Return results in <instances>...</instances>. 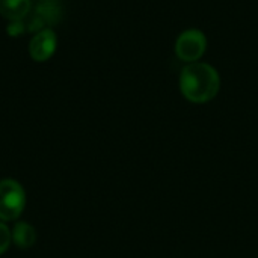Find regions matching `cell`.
Returning a JSON list of instances; mask_svg holds the SVG:
<instances>
[{
	"label": "cell",
	"instance_id": "6da1fadb",
	"mask_svg": "<svg viewBox=\"0 0 258 258\" xmlns=\"http://www.w3.org/2000/svg\"><path fill=\"white\" fill-rule=\"evenodd\" d=\"M221 88V77L215 67L206 62H194L180 74V89L190 103H207L216 97Z\"/></svg>",
	"mask_w": 258,
	"mask_h": 258
},
{
	"label": "cell",
	"instance_id": "7a4b0ae2",
	"mask_svg": "<svg viewBox=\"0 0 258 258\" xmlns=\"http://www.w3.org/2000/svg\"><path fill=\"white\" fill-rule=\"evenodd\" d=\"M62 15L63 6L60 0H35L30 14L24 18L26 29L30 33L53 29V26L62 21Z\"/></svg>",
	"mask_w": 258,
	"mask_h": 258
},
{
	"label": "cell",
	"instance_id": "3957f363",
	"mask_svg": "<svg viewBox=\"0 0 258 258\" xmlns=\"http://www.w3.org/2000/svg\"><path fill=\"white\" fill-rule=\"evenodd\" d=\"M26 207V192L23 186L12 180H0V221L9 222L21 216Z\"/></svg>",
	"mask_w": 258,
	"mask_h": 258
},
{
	"label": "cell",
	"instance_id": "277c9868",
	"mask_svg": "<svg viewBox=\"0 0 258 258\" xmlns=\"http://www.w3.org/2000/svg\"><path fill=\"white\" fill-rule=\"evenodd\" d=\"M207 47L206 35L198 29H189L178 35L175 41V54L186 63L200 62Z\"/></svg>",
	"mask_w": 258,
	"mask_h": 258
},
{
	"label": "cell",
	"instance_id": "5b68a950",
	"mask_svg": "<svg viewBox=\"0 0 258 258\" xmlns=\"http://www.w3.org/2000/svg\"><path fill=\"white\" fill-rule=\"evenodd\" d=\"M57 36L53 29H44L35 33L29 42V54L35 62H47L56 51Z\"/></svg>",
	"mask_w": 258,
	"mask_h": 258
},
{
	"label": "cell",
	"instance_id": "8992f818",
	"mask_svg": "<svg viewBox=\"0 0 258 258\" xmlns=\"http://www.w3.org/2000/svg\"><path fill=\"white\" fill-rule=\"evenodd\" d=\"M32 0H0V15L8 21L24 20L32 11Z\"/></svg>",
	"mask_w": 258,
	"mask_h": 258
},
{
	"label": "cell",
	"instance_id": "52a82bcc",
	"mask_svg": "<svg viewBox=\"0 0 258 258\" xmlns=\"http://www.w3.org/2000/svg\"><path fill=\"white\" fill-rule=\"evenodd\" d=\"M11 233H12V242L21 249L32 248L36 242V231L27 222H17Z\"/></svg>",
	"mask_w": 258,
	"mask_h": 258
},
{
	"label": "cell",
	"instance_id": "ba28073f",
	"mask_svg": "<svg viewBox=\"0 0 258 258\" xmlns=\"http://www.w3.org/2000/svg\"><path fill=\"white\" fill-rule=\"evenodd\" d=\"M12 242V233L5 222L0 221V255L8 251Z\"/></svg>",
	"mask_w": 258,
	"mask_h": 258
},
{
	"label": "cell",
	"instance_id": "9c48e42d",
	"mask_svg": "<svg viewBox=\"0 0 258 258\" xmlns=\"http://www.w3.org/2000/svg\"><path fill=\"white\" fill-rule=\"evenodd\" d=\"M6 30H8V35L9 36H18V35H21L27 29H26L24 20H17V21H9Z\"/></svg>",
	"mask_w": 258,
	"mask_h": 258
}]
</instances>
